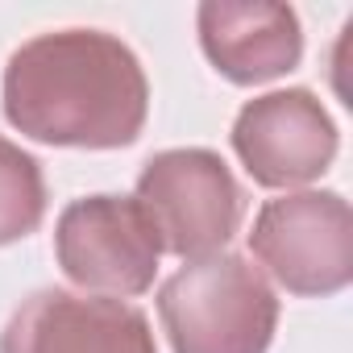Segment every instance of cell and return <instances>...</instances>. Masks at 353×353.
<instances>
[{
	"instance_id": "obj_1",
	"label": "cell",
	"mask_w": 353,
	"mask_h": 353,
	"mask_svg": "<svg viewBox=\"0 0 353 353\" xmlns=\"http://www.w3.org/2000/svg\"><path fill=\"white\" fill-rule=\"evenodd\" d=\"M145 104L150 88L137 54L100 30L42 34L5 71L9 121L50 145H129L145 125Z\"/></svg>"
},
{
	"instance_id": "obj_6",
	"label": "cell",
	"mask_w": 353,
	"mask_h": 353,
	"mask_svg": "<svg viewBox=\"0 0 353 353\" xmlns=\"http://www.w3.org/2000/svg\"><path fill=\"white\" fill-rule=\"evenodd\" d=\"M233 150L262 188H299L328 170L336 129L312 92L291 88L258 96L237 112Z\"/></svg>"
},
{
	"instance_id": "obj_9",
	"label": "cell",
	"mask_w": 353,
	"mask_h": 353,
	"mask_svg": "<svg viewBox=\"0 0 353 353\" xmlns=\"http://www.w3.org/2000/svg\"><path fill=\"white\" fill-rule=\"evenodd\" d=\"M46 183L42 166L13 141L0 137V245L21 241L42 225Z\"/></svg>"
},
{
	"instance_id": "obj_8",
	"label": "cell",
	"mask_w": 353,
	"mask_h": 353,
	"mask_svg": "<svg viewBox=\"0 0 353 353\" xmlns=\"http://www.w3.org/2000/svg\"><path fill=\"white\" fill-rule=\"evenodd\" d=\"M200 42L233 83H266L299 63V17L287 5H200Z\"/></svg>"
},
{
	"instance_id": "obj_5",
	"label": "cell",
	"mask_w": 353,
	"mask_h": 353,
	"mask_svg": "<svg viewBox=\"0 0 353 353\" xmlns=\"http://www.w3.org/2000/svg\"><path fill=\"white\" fill-rule=\"evenodd\" d=\"M59 266L83 291L141 295L154 283L162 241L137 200L88 196L59 216Z\"/></svg>"
},
{
	"instance_id": "obj_2",
	"label": "cell",
	"mask_w": 353,
	"mask_h": 353,
	"mask_svg": "<svg viewBox=\"0 0 353 353\" xmlns=\"http://www.w3.org/2000/svg\"><path fill=\"white\" fill-rule=\"evenodd\" d=\"M174 353H266L279 299L237 254H208L174 270L158 291Z\"/></svg>"
},
{
	"instance_id": "obj_3",
	"label": "cell",
	"mask_w": 353,
	"mask_h": 353,
	"mask_svg": "<svg viewBox=\"0 0 353 353\" xmlns=\"http://www.w3.org/2000/svg\"><path fill=\"white\" fill-rule=\"evenodd\" d=\"M137 204L150 216L162 250L188 262L221 254L241 225V188L212 150L154 154L137 179Z\"/></svg>"
},
{
	"instance_id": "obj_7",
	"label": "cell",
	"mask_w": 353,
	"mask_h": 353,
	"mask_svg": "<svg viewBox=\"0 0 353 353\" xmlns=\"http://www.w3.org/2000/svg\"><path fill=\"white\" fill-rule=\"evenodd\" d=\"M0 353H158L145 316L121 299L75 295L63 287L30 295L9 328Z\"/></svg>"
},
{
	"instance_id": "obj_4",
	"label": "cell",
	"mask_w": 353,
	"mask_h": 353,
	"mask_svg": "<svg viewBox=\"0 0 353 353\" xmlns=\"http://www.w3.org/2000/svg\"><path fill=\"white\" fill-rule=\"evenodd\" d=\"M254 258L295 295H332L353 279V212L332 192L270 200L250 233Z\"/></svg>"
}]
</instances>
